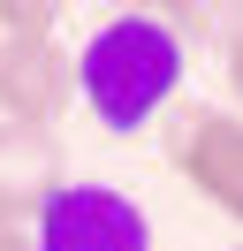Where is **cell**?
<instances>
[{"instance_id": "52a82bcc", "label": "cell", "mask_w": 243, "mask_h": 251, "mask_svg": "<svg viewBox=\"0 0 243 251\" xmlns=\"http://www.w3.org/2000/svg\"><path fill=\"white\" fill-rule=\"evenodd\" d=\"M220 92H228V114H243V16L220 31Z\"/></svg>"}, {"instance_id": "6da1fadb", "label": "cell", "mask_w": 243, "mask_h": 251, "mask_svg": "<svg viewBox=\"0 0 243 251\" xmlns=\"http://www.w3.org/2000/svg\"><path fill=\"white\" fill-rule=\"evenodd\" d=\"M182 92V38L152 8H122L76 53V99L106 137H137Z\"/></svg>"}, {"instance_id": "ba28073f", "label": "cell", "mask_w": 243, "mask_h": 251, "mask_svg": "<svg viewBox=\"0 0 243 251\" xmlns=\"http://www.w3.org/2000/svg\"><path fill=\"white\" fill-rule=\"evenodd\" d=\"M0 251H38V244H30L23 221H0Z\"/></svg>"}, {"instance_id": "8992f818", "label": "cell", "mask_w": 243, "mask_h": 251, "mask_svg": "<svg viewBox=\"0 0 243 251\" xmlns=\"http://www.w3.org/2000/svg\"><path fill=\"white\" fill-rule=\"evenodd\" d=\"M61 8L53 0H0V38H53Z\"/></svg>"}, {"instance_id": "9c48e42d", "label": "cell", "mask_w": 243, "mask_h": 251, "mask_svg": "<svg viewBox=\"0 0 243 251\" xmlns=\"http://www.w3.org/2000/svg\"><path fill=\"white\" fill-rule=\"evenodd\" d=\"M228 251H243V244H228Z\"/></svg>"}, {"instance_id": "5b68a950", "label": "cell", "mask_w": 243, "mask_h": 251, "mask_svg": "<svg viewBox=\"0 0 243 251\" xmlns=\"http://www.w3.org/2000/svg\"><path fill=\"white\" fill-rule=\"evenodd\" d=\"M69 183L61 175V137L53 129H23V122H0V221H38V205Z\"/></svg>"}, {"instance_id": "277c9868", "label": "cell", "mask_w": 243, "mask_h": 251, "mask_svg": "<svg viewBox=\"0 0 243 251\" xmlns=\"http://www.w3.org/2000/svg\"><path fill=\"white\" fill-rule=\"evenodd\" d=\"M76 99V61L61 38H0V122L53 129Z\"/></svg>"}, {"instance_id": "3957f363", "label": "cell", "mask_w": 243, "mask_h": 251, "mask_svg": "<svg viewBox=\"0 0 243 251\" xmlns=\"http://www.w3.org/2000/svg\"><path fill=\"white\" fill-rule=\"evenodd\" d=\"M167 160H175V175L213 205V213H228L243 228V114L190 107L175 122V137H167Z\"/></svg>"}, {"instance_id": "7a4b0ae2", "label": "cell", "mask_w": 243, "mask_h": 251, "mask_svg": "<svg viewBox=\"0 0 243 251\" xmlns=\"http://www.w3.org/2000/svg\"><path fill=\"white\" fill-rule=\"evenodd\" d=\"M38 251H152V221L114 183H61L30 221Z\"/></svg>"}]
</instances>
